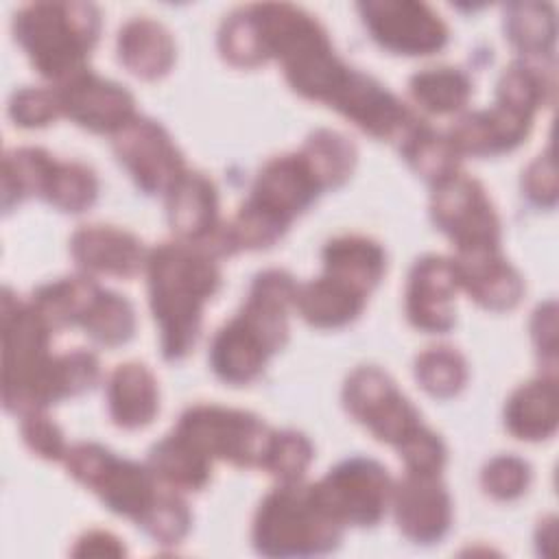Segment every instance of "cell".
Wrapping results in <instances>:
<instances>
[{
  "label": "cell",
  "instance_id": "6da1fadb",
  "mask_svg": "<svg viewBox=\"0 0 559 559\" xmlns=\"http://www.w3.org/2000/svg\"><path fill=\"white\" fill-rule=\"evenodd\" d=\"M144 277L159 354L179 362L197 347L205 306L221 290L218 258L199 245L166 240L148 249Z\"/></svg>",
  "mask_w": 559,
  "mask_h": 559
},
{
  "label": "cell",
  "instance_id": "7a4b0ae2",
  "mask_svg": "<svg viewBox=\"0 0 559 559\" xmlns=\"http://www.w3.org/2000/svg\"><path fill=\"white\" fill-rule=\"evenodd\" d=\"M297 284L284 269H264L253 275L242 306L216 330L210 343V369L223 384L247 386L255 382L269 360L286 347Z\"/></svg>",
  "mask_w": 559,
  "mask_h": 559
},
{
  "label": "cell",
  "instance_id": "3957f363",
  "mask_svg": "<svg viewBox=\"0 0 559 559\" xmlns=\"http://www.w3.org/2000/svg\"><path fill=\"white\" fill-rule=\"evenodd\" d=\"M323 192H328V186L301 148L266 159L247 199L216 238L218 258L277 245Z\"/></svg>",
  "mask_w": 559,
  "mask_h": 559
},
{
  "label": "cell",
  "instance_id": "277c9868",
  "mask_svg": "<svg viewBox=\"0 0 559 559\" xmlns=\"http://www.w3.org/2000/svg\"><path fill=\"white\" fill-rule=\"evenodd\" d=\"M11 31L33 70L57 85L90 68L103 15L92 2H33L15 11Z\"/></svg>",
  "mask_w": 559,
  "mask_h": 559
},
{
  "label": "cell",
  "instance_id": "5b68a950",
  "mask_svg": "<svg viewBox=\"0 0 559 559\" xmlns=\"http://www.w3.org/2000/svg\"><path fill=\"white\" fill-rule=\"evenodd\" d=\"M55 330L31 304L9 286L2 290V406L20 417L48 411L46 380L55 360Z\"/></svg>",
  "mask_w": 559,
  "mask_h": 559
},
{
  "label": "cell",
  "instance_id": "8992f818",
  "mask_svg": "<svg viewBox=\"0 0 559 559\" xmlns=\"http://www.w3.org/2000/svg\"><path fill=\"white\" fill-rule=\"evenodd\" d=\"M338 526L317 502L310 483H277L258 504L251 544L264 557H317L343 542Z\"/></svg>",
  "mask_w": 559,
  "mask_h": 559
},
{
  "label": "cell",
  "instance_id": "52a82bcc",
  "mask_svg": "<svg viewBox=\"0 0 559 559\" xmlns=\"http://www.w3.org/2000/svg\"><path fill=\"white\" fill-rule=\"evenodd\" d=\"M66 472L92 491L107 511L146 528L162 509L173 487L164 485L153 469L133 459L120 456L96 441H76L63 459Z\"/></svg>",
  "mask_w": 559,
  "mask_h": 559
},
{
  "label": "cell",
  "instance_id": "ba28073f",
  "mask_svg": "<svg viewBox=\"0 0 559 559\" xmlns=\"http://www.w3.org/2000/svg\"><path fill=\"white\" fill-rule=\"evenodd\" d=\"M173 430L212 463L221 461L238 469H260L273 428L251 411L192 404L179 415Z\"/></svg>",
  "mask_w": 559,
  "mask_h": 559
},
{
  "label": "cell",
  "instance_id": "9c48e42d",
  "mask_svg": "<svg viewBox=\"0 0 559 559\" xmlns=\"http://www.w3.org/2000/svg\"><path fill=\"white\" fill-rule=\"evenodd\" d=\"M393 485L389 469L362 454L338 461L310 483L321 509L343 528L378 526L391 511Z\"/></svg>",
  "mask_w": 559,
  "mask_h": 559
},
{
  "label": "cell",
  "instance_id": "30bf717a",
  "mask_svg": "<svg viewBox=\"0 0 559 559\" xmlns=\"http://www.w3.org/2000/svg\"><path fill=\"white\" fill-rule=\"evenodd\" d=\"M345 413L376 441L400 448L424 421L415 404L397 389L395 380L376 365L352 369L343 382Z\"/></svg>",
  "mask_w": 559,
  "mask_h": 559
},
{
  "label": "cell",
  "instance_id": "8fae6325",
  "mask_svg": "<svg viewBox=\"0 0 559 559\" xmlns=\"http://www.w3.org/2000/svg\"><path fill=\"white\" fill-rule=\"evenodd\" d=\"M432 225L454 253L502 245V223L485 186L463 170L435 186L428 203Z\"/></svg>",
  "mask_w": 559,
  "mask_h": 559
},
{
  "label": "cell",
  "instance_id": "7c38bea8",
  "mask_svg": "<svg viewBox=\"0 0 559 559\" xmlns=\"http://www.w3.org/2000/svg\"><path fill=\"white\" fill-rule=\"evenodd\" d=\"M356 11L369 37L386 52L400 57H428L441 52L450 41L443 17L417 0H367Z\"/></svg>",
  "mask_w": 559,
  "mask_h": 559
},
{
  "label": "cell",
  "instance_id": "4fadbf2b",
  "mask_svg": "<svg viewBox=\"0 0 559 559\" xmlns=\"http://www.w3.org/2000/svg\"><path fill=\"white\" fill-rule=\"evenodd\" d=\"M111 151L135 188L146 197H166L188 170L183 153L168 129L142 114L111 138Z\"/></svg>",
  "mask_w": 559,
  "mask_h": 559
},
{
  "label": "cell",
  "instance_id": "5bb4252c",
  "mask_svg": "<svg viewBox=\"0 0 559 559\" xmlns=\"http://www.w3.org/2000/svg\"><path fill=\"white\" fill-rule=\"evenodd\" d=\"M338 116L360 129L365 135L397 146L402 138L415 127L419 111L408 107L376 76L352 68L341 87L328 103Z\"/></svg>",
  "mask_w": 559,
  "mask_h": 559
},
{
  "label": "cell",
  "instance_id": "9a60e30c",
  "mask_svg": "<svg viewBox=\"0 0 559 559\" xmlns=\"http://www.w3.org/2000/svg\"><path fill=\"white\" fill-rule=\"evenodd\" d=\"M52 87L61 116L90 133L114 138L138 116L135 96L90 68Z\"/></svg>",
  "mask_w": 559,
  "mask_h": 559
},
{
  "label": "cell",
  "instance_id": "2e32d148",
  "mask_svg": "<svg viewBox=\"0 0 559 559\" xmlns=\"http://www.w3.org/2000/svg\"><path fill=\"white\" fill-rule=\"evenodd\" d=\"M391 511L397 531L415 546H435L452 528L454 502L437 474L404 476L393 485Z\"/></svg>",
  "mask_w": 559,
  "mask_h": 559
},
{
  "label": "cell",
  "instance_id": "e0dca14e",
  "mask_svg": "<svg viewBox=\"0 0 559 559\" xmlns=\"http://www.w3.org/2000/svg\"><path fill=\"white\" fill-rule=\"evenodd\" d=\"M456 293L452 258L437 253L417 258L404 286L406 321L424 334H448L456 323Z\"/></svg>",
  "mask_w": 559,
  "mask_h": 559
},
{
  "label": "cell",
  "instance_id": "ac0fdd59",
  "mask_svg": "<svg viewBox=\"0 0 559 559\" xmlns=\"http://www.w3.org/2000/svg\"><path fill=\"white\" fill-rule=\"evenodd\" d=\"M68 249L79 273L90 277L133 280L144 273L148 255V249L133 231L105 223L81 225L70 236Z\"/></svg>",
  "mask_w": 559,
  "mask_h": 559
},
{
  "label": "cell",
  "instance_id": "d6986e66",
  "mask_svg": "<svg viewBox=\"0 0 559 559\" xmlns=\"http://www.w3.org/2000/svg\"><path fill=\"white\" fill-rule=\"evenodd\" d=\"M459 290L489 312L513 310L526 290L520 271L504 258L502 247L459 251L452 255Z\"/></svg>",
  "mask_w": 559,
  "mask_h": 559
},
{
  "label": "cell",
  "instance_id": "ffe728a7",
  "mask_svg": "<svg viewBox=\"0 0 559 559\" xmlns=\"http://www.w3.org/2000/svg\"><path fill=\"white\" fill-rule=\"evenodd\" d=\"M533 122L535 118L493 100L487 109L463 111L445 135L461 157H498L524 144Z\"/></svg>",
  "mask_w": 559,
  "mask_h": 559
},
{
  "label": "cell",
  "instance_id": "44dd1931",
  "mask_svg": "<svg viewBox=\"0 0 559 559\" xmlns=\"http://www.w3.org/2000/svg\"><path fill=\"white\" fill-rule=\"evenodd\" d=\"M164 203L175 238L210 249L223 227L214 181L205 173L188 168L166 192Z\"/></svg>",
  "mask_w": 559,
  "mask_h": 559
},
{
  "label": "cell",
  "instance_id": "7402d4cb",
  "mask_svg": "<svg viewBox=\"0 0 559 559\" xmlns=\"http://www.w3.org/2000/svg\"><path fill=\"white\" fill-rule=\"evenodd\" d=\"M107 415L122 430H142L159 413V384L155 373L138 360L118 365L105 382Z\"/></svg>",
  "mask_w": 559,
  "mask_h": 559
},
{
  "label": "cell",
  "instance_id": "603a6c76",
  "mask_svg": "<svg viewBox=\"0 0 559 559\" xmlns=\"http://www.w3.org/2000/svg\"><path fill=\"white\" fill-rule=\"evenodd\" d=\"M116 52L129 74L142 81H159L175 66L177 44L162 22L148 15H135L120 26Z\"/></svg>",
  "mask_w": 559,
  "mask_h": 559
},
{
  "label": "cell",
  "instance_id": "cb8c5ba5",
  "mask_svg": "<svg viewBox=\"0 0 559 559\" xmlns=\"http://www.w3.org/2000/svg\"><path fill=\"white\" fill-rule=\"evenodd\" d=\"M367 299L354 284L321 271L319 277L297 284L295 312L317 330H341L362 314Z\"/></svg>",
  "mask_w": 559,
  "mask_h": 559
},
{
  "label": "cell",
  "instance_id": "d4e9b609",
  "mask_svg": "<svg viewBox=\"0 0 559 559\" xmlns=\"http://www.w3.org/2000/svg\"><path fill=\"white\" fill-rule=\"evenodd\" d=\"M502 421L513 439L528 443L550 439L559 424L557 373H539L513 389L504 402Z\"/></svg>",
  "mask_w": 559,
  "mask_h": 559
},
{
  "label": "cell",
  "instance_id": "484cf974",
  "mask_svg": "<svg viewBox=\"0 0 559 559\" xmlns=\"http://www.w3.org/2000/svg\"><path fill=\"white\" fill-rule=\"evenodd\" d=\"M323 271L371 295L386 273L384 247L362 234H341L321 249Z\"/></svg>",
  "mask_w": 559,
  "mask_h": 559
},
{
  "label": "cell",
  "instance_id": "4316f807",
  "mask_svg": "<svg viewBox=\"0 0 559 559\" xmlns=\"http://www.w3.org/2000/svg\"><path fill=\"white\" fill-rule=\"evenodd\" d=\"M555 59L515 57L500 74L496 103L535 118L539 109L552 103Z\"/></svg>",
  "mask_w": 559,
  "mask_h": 559
},
{
  "label": "cell",
  "instance_id": "83f0119b",
  "mask_svg": "<svg viewBox=\"0 0 559 559\" xmlns=\"http://www.w3.org/2000/svg\"><path fill=\"white\" fill-rule=\"evenodd\" d=\"M395 148L406 166L430 188L461 173L463 157L456 153L448 135L432 129L426 118H419Z\"/></svg>",
  "mask_w": 559,
  "mask_h": 559
},
{
  "label": "cell",
  "instance_id": "f1b7e54d",
  "mask_svg": "<svg viewBox=\"0 0 559 559\" xmlns=\"http://www.w3.org/2000/svg\"><path fill=\"white\" fill-rule=\"evenodd\" d=\"M146 465L168 487L188 493L201 491L212 480V461L197 452L175 430L155 441L148 450Z\"/></svg>",
  "mask_w": 559,
  "mask_h": 559
},
{
  "label": "cell",
  "instance_id": "f546056e",
  "mask_svg": "<svg viewBox=\"0 0 559 559\" xmlns=\"http://www.w3.org/2000/svg\"><path fill=\"white\" fill-rule=\"evenodd\" d=\"M504 39L526 59H555L557 17L548 2H509L502 13Z\"/></svg>",
  "mask_w": 559,
  "mask_h": 559
},
{
  "label": "cell",
  "instance_id": "4dcf8cb0",
  "mask_svg": "<svg viewBox=\"0 0 559 559\" xmlns=\"http://www.w3.org/2000/svg\"><path fill=\"white\" fill-rule=\"evenodd\" d=\"M411 100L428 116L463 114L472 94V76L456 66H432L417 70L408 79Z\"/></svg>",
  "mask_w": 559,
  "mask_h": 559
},
{
  "label": "cell",
  "instance_id": "1f68e13d",
  "mask_svg": "<svg viewBox=\"0 0 559 559\" xmlns=\"http://www.w3.org/2000/svg\"><path fill=\"white\" fill-rule=\"evenodd\" d=\"M138 328V317L133 304L109 288H98L94 295L85 317L79 323V330H83L85 336H90L92 343L114 349L120 345H127Z\"/></svg>",
  "mask_w": 559,
  "mask_h": 559
},
{
  "label": "cell",
  "instance_id": "d6a6232c",
  "mask_svg": "<svg viewBox=\"0 0 559 559\" xmlns=\"http://www.w3.org/2000/svg\"><path fill=\"white\" fill-rule=\"evenodd\" d=\"M55 155L41 146L11 148L2 157V210L9 214L26 199L41 197Z\"/></svg>",
  "mask_w": 559,
  "mask_h": 559
},
{
  "label": "cell",
  "instance_id": "836d02e7",
  "mask_svg": "<svg viewBox=\"0 0 559 559\" xmlns=\"http://www.w3.org/2000/svg\"><path fill=\"white\" fill-rule=\"evenodd\" d=\"M98 188L92 166L55 157L39 199L63 214H83L96 203Z\"/></svg>",
  "mask_w": 559,
  "mask_h": 559
},
{
  "label": "cell",
  "instance_id": "e575fe53",
  "mask_svg": "<svg viewBox=\"0 0 559 559\" xmlns=\"http://www.w3.org/2000/svg\"><path fill=\"white\" fill-rule=\"evenodd\" d=\"M415 382L435 400L456 397L467 380L469 367L465 356L452 345H432L415 356L413 362Z\"/></svg>",
  "mask_w": 559,
  "mask_h": 559
},
{
  "label": "cell",
  "instance_id": "d590c367",
  "mask_svg": "<svg viewBox=\"0 0 559 559\" xmlns=\"http://www.w3.org/2000/svg\"><path fill=\"white\" fill-rule=\"evenodd\" d=\"M299 148L310 157L328 190L343 188L352 179L358 164L356 144L336 129H314Z\"/></svg>",
  "mask_w": 559,
  "mask_h": 559
},
{
  "label": "cell",
  "instance_id": "8d00e7d4",
  "mask_svg": "<svg viewBox=\"0 0 559 559\" xmlns=\"http://www.w3.org/2000/svg\"><path fill=\"white\" fill-rule=\"evenodd\" d=\"M314 461L312 441L299 430H271L260 469L273 476L277 483H297L306 478Z\"/></svg>",
  "mask_w": 559,
  "mask_h": 559
},
{
  "label": "cell",
  "instance_id": "74e56055",
  "mask_svg": "<svg viewBox=\"0 0 559 559\" xmlns=\"http://www.w3.org/2000/svg\"><path fill=\"white\" fill-rule=\"evenodd\" d=\"M533 483L531 465L518 454H496L480 469L483 491L498 502L522 498Z\"/></svg>",
  "mask_w": 559,
  "mask_h": 559
},
{
  "label": "cell",
  "instance_id": "f35d334b",
  "mask_svg": "<svg viewBox=\"0 0 559 559\" xmlns=\"http://www.w3.org/2000/svg\"><path fill=\"white\" fill-rule=\"evenodd\" d=\"M7 114L20 129H44L61 118L57 92L52 85L46 87H20L11 94Z\"/></svg>",
  "mask_w": 559,
  "mask_h": 559
},
{
  "label": "cell",
  "instance_id": "ab89813d",
  "mask_svg": "<svg viewBox=\"0 0 559 559\" xmlns=\"http://www.w3.org/2000/svg\"><path fill=\"white\" fill-rule=\"evenodd\" d=\"M20 435L24 445L48 463H63L68 454L66 435L48 411H31L20 415Z\"/></svg>",
  "mask_w": 559,
  "mask_h": 559
},
{
  "label": "cell",
  "instance_id": "60d3db41",
  "mask_svg": "<svg viewBox=\"0 0 559 559\" xmlns=\"http://www.w3.org/2000/svg\"><path fill=\"white\" fill-rule=\"evenodd\" d=\"M404 463V472L441 476L448 463V448L443 439L426 424L413 432L400 448H395Z\"/></svg>",
  "mask_w": 559,
  "mask_h": 559
},
{
  "label": "cell",
  "instance_id": "b9f144b4",
  "mask_svg": "<svg viewBox=\"0 0 559 559\" xmlns=\"http://www.w3.org/2000/svg\"><path fill=\"white\" fill-rule=\"evenodd\" d=\"M557 170L552 153L537 155L522 173V194L531 205L539 210H552L557 205Z\"/></svg>",
  "mask_w": 559,
  "mask_h": 559
},
{
  "label": "cell",
  "instance_id": "7bdbcfd3",
  "mask_svg": "<svg viewBox=\"0 0 559 559\" xmlns=\"http://www.w3.org/2000/svg\"><path fill=\"white\" fill-rule=\"evenodd\" d=\"M531 338L535 345V352L539 356V362L548 367L550 373H555L557 367V310L555 301H546L535 308L531 317Z\"/></svg>",
  "mask_w": 559,
  "mask_h": 559
},
{
  "label": "cell",
  "instance_id": "ee69618b",
  "mask_svg": "<svg viewBox=\"0 0 559 559\" xmlns=\"http://www.w3.org/2000/svg\"><path fill=\"white\" fill-rule=\"evenodd\" d=\"M70 555L74 557H120L127 555V548L120 537L103 528H90L76 537Z\"/></svg>",
  "mask_w": 559,
  "mask_h": 559
}]
</instances>
